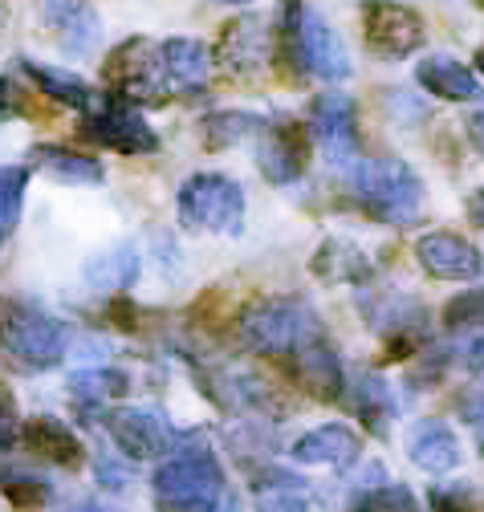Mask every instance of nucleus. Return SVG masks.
Wrapping results in <instances>:
<instances>
[{"instance_id": "f704fd0d", "label": "nucleus", "mask_w": 484, "mask_h": 512, "mask_svg": "<svg viewBox=\"0 0 484 512\" xmlns=\"http://www.w3.org/2000/svg\"><path fill=\"white\" fill-rule=\"evenodd\" d=\"M33 114V94L13 78V74H0V122Z\"/></svg>"}, {"instance_id": "f257e3e1", "label": "nucleus", "mask_w": 484, "mask_h": 512, "mask_svg": "<svg viewBox=\"0 0 484 512\" xmlns=\"http://www.w3.org/2000/svg\"><path fill=\"white\" fill-rule=\"evenodd\" d=\"M224 492V468L212 456V447L196 431L175 435L171 456L151 480L155 512H216Z\"/></svg>"}, {"instance_id": "f03ea898", "label": "nucleus", "mask_w": 484, "mask_h": 512, "mask_svg": "<svg viewBox=\"0 0 484 512\" xmlns=\"http://www.w3.org/2000/svg\"><path fill=\"white\" fill-rule=\"evenodd\" d=\"M354 204L379 224H415L423 208V179L403 159H371L354 163L346 175Z\"/></svg>"}, {"instance_id": "e433bc0d", "label": "nucleus", "mask_w": 484, "mask_h": 512, "mask_svg": "<svg viewBox=\"0 0 484 512\" xmlns=\"http://www.w3.org/2000/svg\"><path fill=\"white\" fill-rule=\"evenodd\" d=\"M21 443V419H17V403L0 391V452H13Z\"/></svg>"}, {"instance_id": "72a5a7b5", "label": "nucleus", "mask_w": 484, "mask_h": 512, "mask_svg": "<svg viewBox=\"0 0 484 512\" xmlns=\"http://www.w3.org/2000/svg\"><path fill=\"white\" fill-rule=\"evenodd\" d=\"M432 512H480V496L472 484H436L428 488Z\"/></svg>"}, {"instance_id": "ddd939ff", "label": "nucleus", "mask_w": 484, "mask_h": 512, "mask_svg": "<svg viewBox=\"0 0 484 512\" xmlns=\"http://www.w3.org/2000/svg\"><path fill=\"white\" fill-rule=\"evenodd\" d=\"M37 13L57 37L62 53L90 57L102 41V17L94 13L90 0H37Z\"/></svg>"}, {"instance_id": "c03bdc74", "label": "nucleus", "mask_w": 484, "mask_h": 512, "mask_svg": "<svg viewBox=\"0 0 484 512\" xmlns=\"http://www.w3.org/2000/svg\"><path fill=\"white\" fill-rule=\"evenodd\" d=\"M5 29H9V9H5V0H0V41H5Z\"/></svg>"}, {"instance_id": "6ab92c4d", "label": "nucleus", "mask_w": 484, "mask_h": 512, "mask_svg": "<svg viewBox=\"0 0 484 512\" xmlns=\"http://www.w3.org/2000/svg\"><path fill=\"white\" fill-rule=\"evenodd\" d=\"M21 447L37 460H49L57 468H82L86 447L82 439L70 431V423L53 419V415H33L21 423Z\"/></svg>"}, {"instance_id": "4be33fe9", "label": "nucleus", "mask_w": 484, "mask_h": 512, "mask_svg": "<svg viewBox=\"0 0 484 512\" xmlns=\"http://www.w3.org/2000/svg\"><path fill=\"white\" fill-rule=\"evenodd\" d=\"M415 82L440 102H472V98H480L476 70L464 66V61H456V57H448V53L423 57L415 66Z\"/></svg>"}, {"instance_id": "7c9ffc66", "label": "nucleus", "mask_w": 484, "mask_h": 512, "mask_svg": "<svg viewBox=\"0 0 484 512\" xmlns=\"http://www.w3.org/2000/svg\"><path fill=\"white\" fill-rule=\"evenodd\" d=\"M0 492L17 512H45V504L53 500V488L41 476H25V472H5L0 476Z\"/></svg>"}, {"instance_id": "09e8293b", "label": "nucleus", "mask_w": 484, "mask_h": 512, "mask_svg": "<svg viewBox=\"0 0 484 512\" xmlns=\"http://www.w3.org/2000/svg\"><path fill=\"white\" fill-rule=\"evenodd\" d=\"M472 5H476V9H480V13H484V0H472Z\"/></svg>"}, {"instance_id": "c756f323", "label": "nucleus", "mask_w": 484, "mask_h": 512, "mask_svg": "<svg viewBox=\"0 0 484 512\" xmlns=\"http://www.w3.org/2000/svg\"><path fill=\"white\" fill-rule=\"evenodd\" d=\"M70 395H74L82 407H102V403H110V399L131 395V374L118 370V366H90V370H78V374H70Z\"/></svg>"}, {"instance_id": "39448f33", "label": "nucleus", "mask_w": 484, "mask_h": 512, "mask_svg": "<svg viewBox=\"0 0 484 512\" xmlns=\"http://www.w3.org/2000/svg\"><path fill=\"white\" fill-rule=\"evenodd\" d=\"M175 216L188 232H240L245 228V187L220 171L192 175L175 196Z\"/></svg>"}, {"instance_id": "9b49d317", "label": "nucleus", "mask_w": 484, "mask_h": 512, "mask_svg": "<svg viewBox=\"0 0 484 512\" xmlns=\"http://www.w3.org/2000/svg\"><path fill=\"white\" fill-rule=\"evenodd\" d=\"M106 431L127 460H163L175 447V431L167 427V419L147 407H114L106 415Z\"/></svg>"}, {"instance_id": "a211bd4d", "label": "nucleus", "mask_w": 484, "mask_h": 512, "mask_svg": "<svg viewBox=\"0 0 484 512\" xmlns=\"http://www.w3.org/2000/svg\"><path fill=\"white\" fill-rule=\"evenodd\" d=\"M289 456H293V464H322V468L346 472L358 464L362 443L346 423H326V427H314V431L301 435L289 447Z\"/></svg>"}, {"instance_id": "2f4dec72", "label": "nucleus", "mask_w": 484, "mask_h": 512, "mask_svg": "<svg viewBox=\"0 0 484 512\" xmlns=\"http://www.w3.org/2000/svg\"><path fill=\"white\" fill-rule=\"evenodd\" d=\"M444 326H448L452 334H464V330H484V289L456 293V297L444 305Z\"/></svg>"}, {"instance_id": "f3484780", "label": "nucleus", "mask_w": 484, "mask_h": 512, "mask_svg": "<svg viewBox=\"0 0 484 512\" xmlns=\"http://www.w3.org/2000/svg\"><path fill=\"white\" fill-rule=\"evenodd\" d=\"M289 358H293L297 387L306 391V395H314V399H322V403L342 399L346 374H342V362H338V354H334V346H330L326 338H314V342H306V346H297Z\"/></svg>"}, {"instance_id": "b1692460", "label": "nucleus", "mask_w": 484, "mask_h": 512, "mask_svg": "<svg viewBox=\"0 0 484 512\" xmlns=\"http://www.w3.org/2000/svg\"><path fill=\"white\" fill-rule=\"evenodd\" d=\"M346 407L358 415V423L367 427L371 435L387 439L391 435V419H395V395L379 374H354L346 382Z\"/></svg>"}, {"instance_id": "a878e982", "label": "nucleus", "mask_w": 484, "mask_h": 512, "mask_svg": "<svg viewBox=\"0 0 484 512\" xmlns=\"http://www.w3.org/2000/svg\"><path fill=\"white\" fill-rule=\"evenodd\" d=\"M17 70L37 86L41 98L57 102V106H74V110H90L94 106V90L86 78L70 74V70H57V66H41V61L33 57H21L17 61Z\"/></svg>"}, {"instance_id": "4c0bfd02", "label": "nucleus", "mask_w": 484, "mask_h": 512, "mask_svg": "<svg viewBox=\"0 0 484 512\" xmlns=\"http://www.w3.org/2000/svg\"><path fill=\"white\" fill-rule=\"evenodd\" d=\"M94 476H98V484L110 488V492H123V488L131 484V468L118 464L114 456H98V460H94Z\"/></svg>"}, {"instance_id": "58836bf2", "label": "nucleus", "mask_w": 484, "mask_h": 512, "mask_svg": "<svg viewBox=\"0 0 484 512\" xmlns=\"http://www.w3.org/2000/svg\"><path fill=\"white\" fill-rule=\"evenodd\" d=\"M464 131H468V143H472V151H476V155L484 159V106H476V110L468 114Z\"/></svg>"}, {"instance_id": "6e6552de", "label": "nucleus", "mask_w": 484, "mask_h": 512, "mask_svg": "<svg viewBox=\"0 0 484 512\" xmlns=\"http://www.w3.org/2000/svg\"><path fill=\"white\" fill-rule=\"evenodd\" d=\"M423 17L399 0H362V41L379 61H403L423 45Z\"/></svg>"}, {"instance_id": "a19ab883", "label": "nucleus", "mask_w": 484, "mask_h": 512, "mask_svg": "<svg viewBox=\"0 0 484 512\" xmlns=\"http://www.w3.org/2000/svg\"><path fill=\"white\" fill-rule=\"evenodd\" d=\"M464 362H468V370H484V330H480V338L464 350Z\"/></svg>"}, {"instance_id": "4468645a", "label": "nucleus", "mask_w": 484, "mask_h": 512, "mask_svg": "<svg viewBox=\"0 0 484 512\" xmlns=\"http://www.w3.org/2000/svg\"><path fill=\"white\" fill-rule=\"evenodd\" d=\"M415 256L423 273H432L436 281H476L484 273L480 248L456 232H428L415 244Z\"/></svg>"}, {"instance_id": "1a4fd4ad", "label": "nucleus", "mask_w": 484, "mask_h": 512, "mask_svg": "<svg viewBox=\"0 0 484 512\" xmlns=\"http://www.w3.org/2000/svg\"><path fill=\"white\" fill-rule=\"evenodd\" d=\"M310 126H301L293 118H265L261 135H257V167L269 183L285 187L293 179L306 175V163H310Z\"/></svg>"}, {"instance_id": "f8f14e48", "label": "nucleus", "mask_w": 484, "mask_h": 512, "mask_svg": "<svg viewBox=\"0 0 484 512\" xmlns=\"http://www.w3.org/2000/svg\"><path fill=\"white\" fill-rule=\"evenodd\" d=\"M310 135L326 151V159L350 163L354 147H358V110H354V98H346L338 90L318 94L310 102Z\"/></svg>"}, {"instance_id": "de8ad7c7", "label": "nucleus", "mask_w": 484, "mask_h": 512, "mask_svg": "<svg viewBox=\"0 0 484 512\" xmlns=\"http://www.w3.org/2000/svg\"><path fill=\"white\" fill-rule=\"evenodd\" d=\"M224 5H249V0H224Z\"/></svg>"}, {"instance_id": "dca6fc26", "label": "nucleus", "mask_w": 484, "mask_h": 512, "mask_svg": "<svg viewBox=\"0 0 484 512\" xmlns=\"http://www.w3.org/2000/svg\"><path fill=\"white\" fill-rule=\"evenodd\" d=\"M301 66H306L310 78H322V82L350 78V53H346L342 37L310 9L301 17Z\"/></svg>"}, {"instance_id": "0eeeda50", "label": "nucleus", "mask_w": 484, "mask_h": 512, "mask_svg": "<svg viewBox=\"0 0 484 512\" xmlns=\"http://www.w3.org/2000/svg\"><path fill=\"white\" fill-rule=\"evenodd\" d=\"M78 135L106 147V151H118V155H155L159 151V135L147 126V118L106 94L102 106H90L86 118L78 122Z\"/></svg>"}, {"instance_id": "c9c22d12", "label": "nucleus", "mask_w": 484, "mask_h": 512, "mask_svg": "<svg viewBox=\"0 0 484 512\" xmlns=\"http://www.w3.org/2000/svg\"><path fill=\"white\" fill-rule=\"evenodd\" d=\"M106 317L114 322V330H127V334H135V330H143V309L127 297V293H114L110 297V305H106Z\"/></svg>"}, {"instance_id": "20e7f679", "label": "nucleus", "mask_w": 484, "mask_h": 512, "mask_svg": "<svg viewBox=\"0 0 484 512\" xmlns=\"http://www.w3.org/2000/svg\"><path fill=\"white\" fill-rule=\"evenodd\" d=\"M102 86L110 98L127 102V106H163L171 98V90L163 78L159 45L147 37H127L123 45H114L102 66Z\"/></svg>"}, {"instance_id": "9d476101", "label": "nucleus", "mask_w": 484, "mask_h": 512, "mask_svg": "<svg viewBox=\"0 0 484 512\" xmlns=\"http://www.w3.org/2000/svg\"><path fill=\"white\" fill-rule=\"evenodd\" d=\"M212 61L224 70V74H232V78H257L269 61H273V29L261 21V17H253V13H245V17H232L224 29H220V41H216V53H212Z\"/></svg>"}, {"instance_id": "aec40b11", "label": "nucleus", "mask_w": 484, "mask_h": 512, "mask_svg": "<svg viewBox=\"0 0 484 512\" xmlns=\"http://www.w3.org/2000/svg\"><path fill=\"white\" fill-rule=\"evenodd\" d=\"M407 456L415 468L432 472V476H444L460 464V439L448 423L440 419H419L407 427Z\"/></svg>"}, {"instance_id": "ea45409f", "label": "nucleus", "mask_w": 484, "mask_h": 512, "mask_svg": "<svg viewBox=\"0 0 484 512\" xmlns=\"http://www.w3.org/2000/svg\"><path fill=\"white\" fill-rule=\"evenodd\" d=\"M460 415H464L472 427L484 419V387H472V391L460 399Z\"/></svg>"}, {"instance_id": "79ce46f5", "label": "nucleus", "mask_w": 484, "mask_h": 512, "mask_svg": "<svg viewBox=\"0 0 484 512\" xmlns=\"http://www.w3.org/2000/svg\"><path fill=\"white\" fill-rule=\"evenodd\" d=\"M468 216H472L476 224H484V187H480V191H476V196L468 200Z\"/></svg>"}, {"instance_id": "412c9836", "label": "nucleus", "mask_w": 484, "mask_h": 512, "mask_svg": "<svg viewBox=\"0 0 484 512\" xmlns=\"http://www.w3.org/2000/svg\"><path fill=\"white\" fill-rule=\"evenodd\" d=\"M362 317H367L379 334H391V338H419V330L428 326V309L399 289L362 297Z\"/></svg>"}, {"instance_id": "a18cd8bd", "label": "nucleus", "mask_w": 484, "mask_h": 512, "mask_svg": "<svg viewBox=\"0 0 484 512\" xmlns=\"http://www.w3.org/2000/svg\"><path fill=\"white\" fill-rule=\"evenodd\" d=\"M472 66H476V74L484 78V49H476V57H472Z\"/></svg>"}, {"instance_id": "5701e85b", "label": "nucleus", "mask_w": 484, "mask_h": 512, "mask_svg": "<svg viewBox=\"0 0 484 512\" xmlns=\"http://www.w3.org/2000/svg\"><path fill=\"white\" fill-rule=\"evenodd\" d=\"M310 273L318 281H326V285H367L375 277V265L358 244L334 236V240L318 244L314 261H310Z\"/></svg>"}, {"instance_id": "473e14b6", "label": "nucleus", "mask_w": 484, "mask_h": 512, "mask_svg": "<svg viewBox=\"0 0 484 512\" xmlns=\"http://www.w3.org/2000/svg\"><path fill=\"white\" fill-rule=\"evenodd\" d=\"M25 187H29V167H0V224H5V232H13L21 220Z\"/></svg>"}, {"instance_id": "49530a36", "label": "nucleus", "mask_w": 484, "mask_h": 512, "mask_svg": "<svg viewBox=\"0 0 484 512\" xmlns=\"http://www.w3.org/2000/svg\"><path fill=\"white\" fill-rule=\"evenodd\" d=\"M476 447H480V452H484V419L476 423Z\"/></svg>"}, {"instance_id": "bb28decb", "label": "nucleus", "mask_w": 484, "mask_h": 512, "mask_svg": "<svg viewBox=\"0 0 484 512\" xmlns=\"http://www.w3.org/2000/svg\"><path fill=\"white\" fill-rule=\"evenodd\" d=\"M29 163L37 171H45L49 179L57 183H74V187H94L106 179L102 163L94 155H82V151H70V147H53V143H41L29 151Z\"/></svg>"}, {"instance_id": "423d86ee", "label": "nucleus", "mask_w": 484, "mask_h": 512, "mask_svg": "<svg viewBox=\"0 0 484 512\" xmlns=\"http://www.w3.org/2000/svg\"><path fill=\"white\" fill-rule=\"evenodd\" d=\"M0 338H5L13 358H21L33 370L57 366L70 350V326H62L57 317H49L45 309H37L29 301H13L9 305V317H5V326H0Z\"/></svg>"}, {"instance_id": "3c124183", "label": "nucleus", "mask_w": 484, "mask_h": 512, "mask_svg": "<svg viewBox=\"0 0 484 512\" xmlns=\"http://www.w3.org/2000/svg\"><path fill=\"white\" fill-rule=\"evenodd\" d=\"M0 326H5V317H0Z\"/></svg>"}, {"instance_id": "c85d7f7f", "label": "nucleus", "mask_w": 484, "mask_h": 512, "mask_svg": "<svg viewBox=\"0 0 484 512\" xmlns=\"http://www.w3.org/2000/svg\"><path fill=\"white\" fill-rule=\"evenodd\" d=\"M265 118L261 114H249V110H216L200 122V139L208 151H228V147H240L261 135Z\"/></svg>"}, {"instance_id": "7ed1b4c3", "label": "nucleus", "mask_w": 484, "mask_h": 512, "mask_svg": "<svg viewBox=\"0 0 484 512\" xmlns=\"http://www.w3.org/2000/svg\"><path fill=\"white\" fill-rule=\"evenodd\" d=\"M236 334L253 354L289 358L297 346L322 338V326H318V313L301 297H257L236 317Z\"/></svg>"}, {"instance_id": "393cba45", "label": "nucleus", "mask_w": 484, "mask_h": 512, "mask_svg": "<svg viewBox=\"0 0 484 512\" xmlns=\"http://www.w3.org/2000/svg\"><path fill=\"white\" fill-rule=\"evenodd\" d=\"M139 273H143V261H139V248L135 244H114V248L98 252L94 261H86V269H82L86 285L98 289V293H110V297L114 293H127L139 281Z\"/></svg>"}, {"instance_id": "37998d69", "label": "nucleus", "mask_w": 484, "mask_h": 512, "mask_svg": "<svg viewBox=\"0 0 484 512\" xmlns=\"http://www.w3.org/2000/svg\"><path fill=\"white\" fill-rule=\"evenodd\" d=\"M66 512H106L98 500H82V504H74V508H66Z\"/></svg>"}, {"instance_id": "8fccbe9b", "label": "nucleus", "mask_w": 484, "mask_h": 512, "mask_svg": "<svg viewBox=\"0 0 484 512\" xmlns=\"http://www.w3.org/2000/svg\"><path fill=\"white\" fill-rule=\"evenodd\" d=\"M5 236H9V232H5V224H0V240H5Z\"/></svg>"}, {"instance_id": "cd10ccee", "label": "nucleus", "mask_w": 484, "mask_h": 512, "mask_svg": "<svg viewBox=\"0 0 484 512\" xmlns=\"http://www.w3.org/2000/svg\"><path fill=\"white\" fill-rule=\"evenodd\" d=\"M253 484H257V512H310L306 504L310 484L285 468H261Z\"/></svg>"}, {"instance_id": "2eb2a0df", "label": "nucleus", "mask_w": 484, "mask_h": 512, "mask_svg": "<svg viewBox=\"0 0 484 512\" xmlns=\"http://www.w3.org/2000/svg\"><path fill=\"white\" fill-rule=\"evenodd\" d=\"M159 61H163V78L171 94H204L212 78V49L196 37H167L159 41Z\"/></svg>"}]
</instances>
